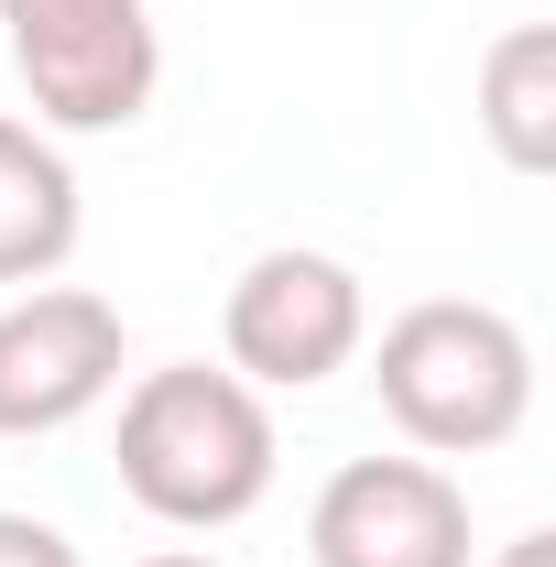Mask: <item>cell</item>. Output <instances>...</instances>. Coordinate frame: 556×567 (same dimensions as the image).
<instances>
[{
  "label": "cell",
  "mask_w": 556,
  "mask_h": 567,
  "mask_svg": "<svg viewBox=\"0 0 556 567\" xmlns=\"http://www.w3.org/2000/svg\"><path fill=\"white\" fill-rule=\"evenodd\" d=\"M274 458H284L274 404L240 371L164 360V371H142L121 393V492L175 535H218V524L262 513Z\"/></svg>",
  "instance_id": "6da1fadb"
},
{
  "label": "cell",
  "mask_w": 556,
  "mask_h": 567,
  "mask_svg": "<svg viewBox=\"0 0 556 567\" xmlns=\"http://www.w3.org/2000/svg\"><path fill=\"white\" fill-rule=\"evenodd\" d=\"M371 393L425 458H481V447H513L524 415H535V350H524V328L502 306L425 295V306H404L382 328Z\"/></svg>",
  "instance_id": "7a4b0ae2"
},
{
  "label": "cell",
  "mask_w": 556,
  "mask_h": 567,
  "mask_svg": "<svg viewBox=\"0 0 556 567\" xmlns=\"http://www.w3.org/2000/svg\"><path fill=\"white\" fill-rule=\"evenodd\" d=\"M33 132H132L164 87L153 0H0Z\"/></svg>",
  "instance_id": "3957f363"
},
{
  "label": "cell",
  "mask_w": 556,
  "mask_h": 567,
  "mask_svg": "<svg viewBox=\"0 0 556 567\" xmlns=\"http://www.w3.org/2000/svg\"><path fill=\"white\" fill-rule=\"evenodd\" d=\"M218 339H229V371L251 393H317L328 371L360 360L371 295H360V274H349L339 251H262L251 274L229 284Z\"/></svg>",
  "instance_id": "277c9868"
},
{
  "label": "cell",
  "mask_w": 556,
  "mask_h": 567,
  "mask_svg": "<svg viewBox=\"0 0 556 567\" xmlns=\"http://www.w3.org/2000/svg\"><path fill=\"white\" fill-rule=\"evenodd\" d=\"M121 393V306L87 284H33L0 306V436H55Z\"/></svg>",
  "instance_id": "5b68a950"
},
{
  "label": "cell",
  "mask_w": 556,
  "mask_h": 567,
  "mask_svg": "<svg viewBox=\"0 0 556 567\" xmlns=\"http://www.w3.org/2000/svg\"><path fill=\"white\" fill-rule=\"evenodd\" d=\"M317 567H470V492L436 458H349L306 513Z\"/></svg>",
  "instance_id": "8992f818"
},
{
  "label": "cell",
  "mask_w": 556,
  "mask_h": 567,
  "mask_svg": "<svg viewBox=\"0 0 556 567\" xmlns=\"http://www.w3.org/2000/svg\"><path fill=\"white\" fill-rule=\"evenodd\" d=\"M76 229H87L76 164L55 153V132L0 110V284H44L76 251Z\"/></svg>",
  "instance_id": "52a82bcc"
},
{
  "label": "cell",
  "mask_w": 556,
  "mask_h": 567,
  "mask_svg": "<svg viewBox=\"0 0 556 567\" xmlns=\"http://www.w3.org/2000/svg\"><path fill=\"white\" fill-rule=\"evenodd\" d=\"M481 121H491L513 175H546L556 164V33L546 22H513L481 55Z\"/></svg>",
  "instance_id": "ba28073f"
},
{
  "label": "cell",
  "mask_w": 556,
  "mask_h": 567,
  "mask_svg": "<svg viewBox=\"0 0 556 567\" xmlns=\"http://www.w3.org/2000/svg\"><path fill=\"white\" fill-rule=\"evenodd\" d=\"M0 567H87L44 513H0Z\"/></svg>",
  "instance_id": "9c48e42d"
},
{
  "label": "cell",
  "mask_w": 556,
  "mask_h": 567,
  "mask_svg": "<svg viewBox=\"0 0 556 567\" xmlns=\"http://www.w3.org/2000/svg\"><path fill=\"white\" fill-rule=\"evenodd\" d=\"M491 567H556V535H546V524H535V535H513V546H502V557H491Z\"/></svg>",
  "instance_id": "30bf717a"
},
{
  "label": "cell",
  "mask_w": 556,
  "mask_h": 567,
  "mask_svg": "<svg viewBox=\"0 0 556 567\" xmlns=\"http://www.w3.org/2000/svg\"><path fill=\"white\" fill-rule=\"evenodd\" d=\"M142 567H218V557H142Z\"/></svg>",
  "instance_id": "8fae6325"
}]
</instances>
